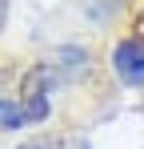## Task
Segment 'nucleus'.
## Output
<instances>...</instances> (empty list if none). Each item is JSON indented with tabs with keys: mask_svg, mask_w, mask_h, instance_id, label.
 <instances>
[{
	"mask_svg": "<svg viewBox=\"0 0 144 149\" xmlns=\"http://www.w3.org/2000/svg\"><path fill=\"white\" fill-rule=\"evenodd\" d=\"M44 73L36 69V73H28V81H24V101H20V113L24 121H44L48 117V97H44Z\"/></svg>",
	"mask_w": 144,
	"mask_h": 149,
	"instance_id": "obj_1",
	"label": "nucleus"
},
{
	"mask_svg": "<svg viewBox=\"0 0 144 149\" xmlns=\"http://www.w3.org/2000/svg\"><path fill=\"white\" fill-rule=\"evenodd\" d=\"M116 73L124 81H144V40H124L116 49Z\"/></svg>",
	"mask_w": 144,
	"mask_h": 149,
	"instance_id": "obj_2",
	"label": "nucleus"
},
{
	"mask_svg": "<svg viewBox=\"0 0 144 149\" xmlns=\"http://www.w3.org/2000/svg\"><path fill=\"white\" fill-rule=\"evenodd\" d=\"M0 125H4V129H16V125H24L20 105H8V101H0Z\"/></svg>",
	"mask_w": 144,
	"mask_h": 149,
	"instance_id": "obj_3",
	"label": "nucleus"
},
{
	"mask_svg": "<svg viewBox=\"0 0 144 149\" xmlns=\"http://www.w3.org/2000/svg\"><path fill=\"white\" fill-rule=\"evenodd\" d=\"M20 149H64V137H32Z\"/></svg>",
	"mask_w": 144,
	"mask_h": 149,
	"instance_id": "obj_4",
	"label": "nucleus"
},
{
	"mask_svg": "<svg viewBox=\"0 0 144 149\" xmlns=\"http://www.w3.org/2000/svg\"><path fill=\"white\" fill-rule=\"evenodd\" d=\"M80 149H88V145H80Z\"/></svg>",
	"mask_w": 144,
	"mask_h": 149,
	"instance_id": "obj_5",
	"label": "nucleus"
}]
</instances>
